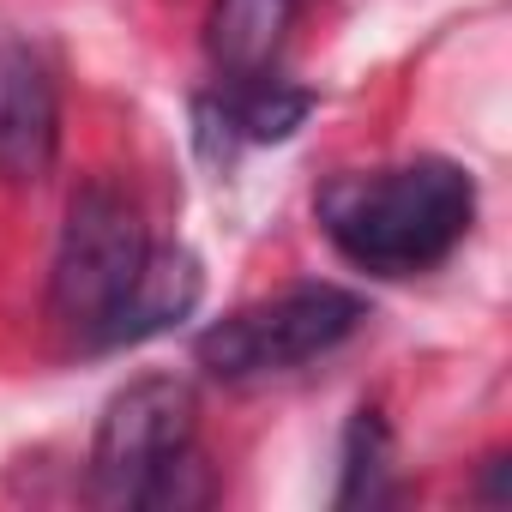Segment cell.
<instances>
[{
	"instance_id": "1",
	"label": "cell",
	"mask_w": 512,
	"mask_h": 512,
	"mask_svg": "<svg viewBox=\"0 0 512 512\" xmlns=\"http://www.w3.org/2000/svg\"><path fill=\"white\" fill-rule=\"evenodd\" d=\"M326 241L356 272L410 278L440 266L470 235L476 181L452 157H410L368 175H332L314 199Z\"/></svg>"
},
{
	"instance_id": "2",
	"label": "cell",
	"mask_w": 512,
	"mask_h": 512,
	"mask_svg": "<svg viewBox=\"0 0 512 512\" xmlns=\"http://www.w3.org/2000/svg\"><path fill=\"white\" fill-rule=\"evenodd\" d=\"M368 320V302L356 290L338 284H296L284 296H266L253 308H235L223 320H211L193 344L199 368L223 386H247L266 374H290L308 368L320 356H332L356 326Z\"/></svg>"
},
{
	"instance_id": "3",
	"label": "cell",
	"mask_w": 512,
	"mask_h": 512,
	"mask_svg": "<svg viewBox=\"0 0 512 512\" xmlns=\"http://www.w3.org/2000/svg\"><path fill=\"white\" fill-rule=\"evenodd\" d=\"M145 217L139 205L109 187V181H91L73 193L67 205V223H61V241H55V272H49V308L67 332H79L91 350L109 326V314L121 308L127 284L139 278L145 266Z\"/></svg>"
},
{
	"instance_id": "4",
	"label": "cell",
	"mask_w": 512,
	"mask_h": 512,
	"mask_svg": "<svg viewBox=\"0 0 512 512\" xmlns=\"http://www.w3.org/2000/svg\"><path fill=\"white\" fill-rule=\"evenodd\" d=\"M193 416H199L193 386L175 374H145V380L121 386L97 416L91 494L103 506H139L145 488L157 482V470L193 446Z\"/></svg>"
},
{
	"instance_id": "5",
	"label": "cell",
	"mask_w": 512,
	"mask_h": 512,
	"mask_svg": "<svg viewBox=\"0 0 512 512\" xmlns=\"http://www.w3.org/2000/svg\"><path fill=\"white\" fill-rule=\"evenodd\" d=\"M61 151V97L31 43L0 37V175L43 181Z\"/></svg>"
},
{
	"instance_id": "6",
	"label": "cell",
	"mask_w": 512,
	"mask_h": 512,
	"mask_svg": "<svg viewBox=\"0 0 512 512\" xmlns=\"http://www.w3.org/2000/svg\"><path fill=\"white\" fill-rule=\"evenodd\" d=\"M199 296H205V272H199V260L187 247H175V241L169 247H145V266L127 284L121 308L109 314L97 350H121V344H145L157 332H175L199 308Z\"/></svg>"
},
{
	"instance_id": "7",
	"label": "cell",
	"mask_w": 512,
	"mask_h": 512,
	"mask_svg": "<svg viewBox=\"0 0 512 512\" xmlns=\"http://www.w3.org/2000/svg\"><path fill=\"white\" fill-rule=\"evenodd\" d=\"M308 115H314V91L284 85V79H272V73H253V79H229V97L199 103V133H205V139L223 133V151H229L235 139H247V145H278V139H290Z\"/></svg>"
},
{
	"instance_id": "8",
	"label": "cell",
	"mask_w": 512,
	"mask_h": 512,
	"mask_svg": "<svg viewBox=\"0 0 512 512\" xmlns=\"http://www.w3.org/2000/svg\"><path fill=\"white\" fill-rule=\"evenodd\" d=\"M290 25H296V0H211V19H205L211 67L223 79L272 73Z\"/></svg>"
},
{
	"instance_id": "9",
	"label": "cell",
	"mask_w": 512,
	"mask_h": 512,
	"mask_svg": "<svg viewBox=\"0 0 512 512\" xmlns=\"http://www.w3.org/2000/svg\"><path fill=\"white\" fill-rule=\"evenodd\" d=\"M392 494V434L380 410H356L350 434H344V482H338V506H380Z\"/></svg>"
}]
</instances>
